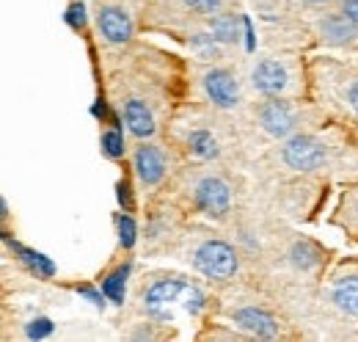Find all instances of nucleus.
I'll return each instance as SVG.
<instances>
[{
  "label": "nucleus",
  "mask_w": 358,
  "mask_h": 342,
  "mask_svg": "<svg viewBox=\"0 0 358 342\" xmlns=\"http://www.w3.org/2000/svg\"><path fill=\"white\" fill-rule=\"evenodd\" d=\"M102 152H105L108 158H113V160H119V158L124 155V138H122V130L113 128V130H108V132H102Z\"/></svg>",
  "instance_id": "18"
},
{
  "label": "nucleus",
  "mask_w": 358,
  "mask_h": 342,
  "mask_svg": "<svg viewBox=\"0 0 358 342\" xmlns=\"http://www.w3.org/2000/svg\"><path fill=\"white\" fill-rule=\"evenodd\" d=\"M96 28L105 36V42L110 44H124L133 36V20L119 6H102L96 11Z\"/></svg>",
  "instance_id": "5"
},
{
  "label": "nucleus",
  "mask_w": 358,
  "mask_h": 342,
  "mask_svg": "<svg viewBox=\"0 0 358 342\" xmlns=\"http://www.w3.org/2000/svg\"><path fill=\"white\" fill-rule=\"evenodd\" d=\"M334 303L342 312L358 317V276H345L334 285Z\"/></svg>",
  "instance_id": "13"
},
{
  "label": "nucleus",
  "mask_w": 358,
  "mask_h": 342,
  "mask_svg": "<svg viewBox=\"0 0 358 342\" xmlns=\"http://www.w3.org/2000/svg\"><path fill=\"white\" fill-rule=\"evenodd\" d=\"M320 34L331 44H350L358 39V22H353L348 14H328L320 22Z\"/></svg>",
  "instance_id": "11"
},
{
  "label": "nucleus",
  "mask_w": 358,
  "mask_h": 342,
  "mask_svg": "<svg viewBox=\"0 0 358 342\" xmlns=\"http://www.w3.org/2000/svg\"><path fill=\"white\" fill-rule=\"evenodd\" d=\"M210 31H213V39L226 44L240 42V20L234 14H218L210 20Z\"/></svg>",
  "instance_id": "15"
},
{
  "label": "nucleus",
  "mask_w": 358,
  "mask_h": 342,
  "mask_svg": "<svg viewBox=\"0 0 358 342\" xmlns=\"http://www.w3.org/2000/svg\"><path fill=\"white\" fill-rule=\"evenodd\" d=\"M348 100H350V105L356 108V114H358V83L350 88V94H348Z\"/></svg>",
  "instance_id": "27"
},
{
  "label": "nucleus",
  "mask_w": 358,
  "mask_h": 342,
  "mask_svg": "<svg viewBox=\"0 0 358 342\" xmlns=\"http://www.w3.org/2000/svg\"><path fill=\"white\" fill-rule=\"evenodd\" d=\"M193 265L207 279L226 282V279H231L237 273V252L229 243H224V240H207V243H201L196 249Z\"/></svg>",
  "instance_id": "2"
},
{
  "label": "nucleus",
  "mask_w": 358,
  "mask_h": 342,
  "mask_svg": "<svg viewBox=\"0 0 358 342\" xmlns=\"http://www.w3.org/2000/svg\"><path fill=\"white\" fill-rule=\"evenodd\" d=\"M196 205L204 215H213V218H224L229 213V205H231V191L224 179L218 177H207L196 185Z\"/></svg>",
  "instance_id": "4"
},
{
  "label": "nucleus",
  "mask_w": 358,
  "mask_h": 342,
  "mask_svg": "<svg viewBox=\"0 0 358 342\" xmlns=\"http://www.w3.org/2000/svg\"><path fill=\"white\" fill-rule=\"evenodd\" d=\"M204 91L213 100V105H218V108H234L240 102L237 81L226 69H210L204 75Z\"/></svg>",
  "instance_id": "7"
},
{
  "label": "nucleus",
  "mask_w": 358,
  "mask_h": 342,
  "mask_svg": "<svg viewBox=\"0 0 358 342\" xmlns=\"http://www.w3.org/2000/svg\"><path fill=\"white\" fill-rule=\"evenodd\" d=\"M193 11H201V14H215L221 8V0H185Z\"/></svg>",
  "instance_id": "23"
},
{
  "label": "nucleus",
  "mask_w": 358,
  "mask_h": 342,
  "mask_svg": "<svg viewBox=\"0 0 358 342\" xmlns=\"http://www.w3.org/2000/svg\"><path fill=\"white\" fill-rule=\"evenodd\" d=\"M325 144L314 135H292L281 149L284 163L295 171H317L325 163Z\"/></svg>",
  "instance_id": "3"
},
{
  "label": "nucleus",
  "mask_w": 358,
  "mask_h": 342,
  "mask_svg": "<svg viewBox=\"0 0 358 342\" xmlns=\"http://www.w3.org/2000/svg\"><path fill=\"white\" fill-rule=\"evenodd\" d=\"M127 276H130V265H122V268H116V271L102 282V293L113 301V303H124Z\"/></svg>",
  "instance_id": "17"
},
{
  "label": "nucleus",
  "mask_w": 358,
  "mask_h": 342,
  "mask_svg": "<svg viewBox=\"0 0 358 342\" xmlns=\"http://www.w3.org/2000/svg\"><path fill=\"white\" fill-rule=\"evenodd\" d=\"M306 3H314V6H317V3H328V0H306Z\"/></svg>",
  "instance_id": "29"
},
{
  "label": "nucleus",
  "mask_w": 358,
  "mask_h": 342,
  "mask_svg": "<svg viewBox=\"0 0 358 342\" xmlns=\"http://www.w3.org/2000/svg\"><path fill=\"white\" fill-rule=\"evenodd\" d=\"M52 331V323L47 320V317H36V320H31V326H28V337L31 340H42Z\"/></svg>",
  "instance_id": "22"
},
{
  "label": "nucleus",
  "mask_w": 358,
  "mask_h": 342,
  "mask_svg": "<svg viewBox=\"0 0 358 342\" xmlns=\"http://www.w3.org/2000/svg\"><path fill=\"white\" fill-rule=\"evenodd\" d=\"M251 81H254V88L257 91H262V94H268V97H278L287 83H289V75H287V69L278 64V61H262V64H257V69H254V75H251Z\"/></svg>",
  "instance_id": "9"
},
{
  "label": "nucleus",
  "mask_w": 358,
  "mask_h": 342,
  "mask_svg": "<svg viewBox=\"0 0 358 342\" xmlns=\"http://www.w3.org/2000/svg\"><path fill=\"white\" fill-rule=\"evenodd\" d=\"M292 262L298 265V268H314L317 265V252H314L309 243H295L292 246Z\"/></svg>",
  "instance_id": "19"
},
{
  "label": "nucleus",
  "mask_w": 358,
  "mask_h": 342,
  "mask_svg": "<svg viewBox=\"0 0 358 342\" xmlns=\"http://www.w3.org/2000/svg\"><path fill=\"white\" fill-rule=\"evenodd\" d=\"M78 293H80L83 299H89L91 303H94V306H99V309L105 306V301H102V296H105V293H99V290H94V287H89V285H83V287H78Z\"/></svg>",
  "instance_id": "24"
},
{
  "label": "nucleus",
  "mask_w": 358,
  "mask_h": 342,
  "mask_svg": "<svg viewBox=\"0 0 358 342\" xmlns=\"http://www.w3.org/2000/svg\"><path fill=\"white\" fill-rule=\"evenodd\" d=\"M119 240L124 249H133L135 246V224L130 215H122L119 218Z\"/></svg>",
  "instance_id": "21"
},
{
  "label": "nucleus",
  "mask_w": 358,
  "mask_h": 342,
  "mask_svg": "<svg viewBox=\"0 0 358 342\" xmlns=\"http://www.w3.org/2000/svg\"><path fill=\"white\" fill-rule=\"evenodd\" d=\"M342 14H348L353 22H358V0H345L342 3Z\"/></svg>",
  "instance_id": "25"
},
{
  "label": "nucleus",
  "mask_w": 358,
  "mask_h": 342,
  "mask_svg": "<svg viewBox=\"0 0 358 342\" xmlns=\"http://www.w3.org/2000/svg\"><path fill=\"white\" fill-rule=\"evenodd\" d=\"M119 199H122V205H124V202L130 205V185H127V182H124V185H119Z\"/></svg>",
  "instance_id": "26"
},
{
  "label": "nucleus",
  "mask_w": 358,
  "mask_h": 342,
  "mask_svg": "<svg viewBox=\"0 0 358 342\" xmlns=\"http://www.w3.org/2000/svg\"><path fill=\"white\" fill-rule=\"evenodd\" d=\"M64 20H66V25H69L72 31H83V28H86V8H83V3H72V6L66 8Z\"/></svg>",
  "instance_id": "20"
},
{
  "label": "nucleus",
  "mask_w": 358,
  "mask_h": 342,
  "mask_svg": "<svg viewBox=\"0 0 358 342\" xmlns=\"http://www.w3.org/2000/svg\"><path fill=\"white\" fill-rule=\"evenodd\" d=\"M124 122H127L130 132L138 135V138H149L155 132V116L146 108V102H141V100L124 102Z\"/></svg>",
  "instance_id": "12"
},
{
  "label": "nucleus",
  "mask_w": 358,
  "mask_h": 342,
  "mask_svg": "<svg viewBox=\"0 0 358 342\" xmlns=\"http://www.w3.org/2000/svg\"><path fill=\"white\" fill-rule=\"evenodd\" d=\"M143 303H146V312L155 317V320H174L177 312H187V315H199L204 309V296L196 285L190 282H182V279H160L155 282L146 296H143Z\"/></svg>",
  "instance_id": "1"
},
{
  "label": "nucleus",
  "mask_w": 358,
  "mask_h": 342,
  "mask_svg": "<svg viewBox=\"0 0 358 342\" xmlns=\"http://www.w3.org/2000/svg\"><path fill=\"white\" fill-rule=\"evenodd\" d=\"M0 215H3V218L8 215V205H6V199H0Z\"/></svg>",
  "instance_id": "28"
},
{
  "label": "nucleus",
  "mask_w": 358,
  "mask_h": 342,
  "mask_svg": "<svg viewBox=\"0 0 358 342\" xmlns=\"http://www.w3.org/2000/svg\"><path fill=\"white\" fill-rule=\"evenodd\" d=\"M6 243H8V246L17 252V254H20V259H22V262H25V265H28V268L36 273V276H42V279H50V276L55 273V265H52V262H50L45 254H39V252H31V249H25V246H20V243H11V238H8V235H6Z\"/></svg>",
  "instance_id": "14"
},
{
  "label": "nucleus",
  "mask_w": 358,
  "mask_h": 342,
  "mask_svg": "<svg viewBox=\"0 0 358 342\" xmlns=\"http://www.w3.org/2000/svg\"><path fill=\"white\" fill-rule=\"evenodd\" d=\"M231 320H234V326H240L243 331H248V334H254V337H262V340H275V337H278V323H275V317L268 315V312H262V309H254V306L237 309V312L231 315Z\"/></svg>",
  "instance_id": "8"
},
{
  "label": "nucleus",
  "mask_w": 358,
  "mask_h": 342,
  "mask_svg": "<svg viewBox=\"0 0 358 342\" xmlns=\"http://www.w3.org/2000/svg\"><path fill=\"white\" fill-rule=\"evenodd\" d=\"M135 171H138L141 182H146V185H157V182L163 179V174H166L163 152H160L157 146H152V144L141 146V149L135 152Z\"/></svg>",
  "instance_id": "10"
},
{
  "label": "nucleus",
  "mask_w": 358,
  "mask_h": 342,
  "mask_svg": "<svg viewBox=\"0 0 358 342\" xmlns=\"http://www.w3.org/2000/svg\"><path fill=\"white\" fill-rule=\"evenodd\" d=\"M259 125H262L265 132H270L273 138H287V135L295 130V114H292V108H289L284 100L273 97V100H268V102L259 108Z\"/></svg>",
  "instance_id": "6"
},
{
  "label": "nucleus",
  "mask_w": 358,
  "mask_h": 342,
  "mask_svg": "<svg viewBox=\"0 0 358 342\" xmlns=\"http://www.w3.org/2000/svg\"><path fill=\"white\" fill-rule=\"evenodd\" d=\"M187 146H190V152H193L196 158H201V160L218 158V141H215L207 130H193V132L187 135Z\"/></svg>",
  "instance_id": "16"
}]
</instances>
